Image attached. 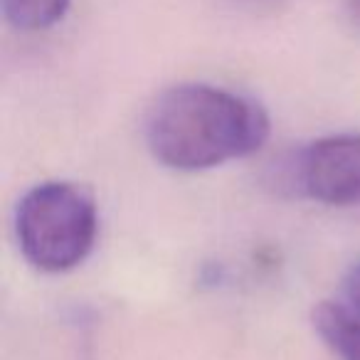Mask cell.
Here are the masks:
<instances>
[{
  "label": "cell",
  "instance_id": "cell-3",
  "mask_svg": "<svg viewBox=\"0 0 360 360\" xmlns=\"http://www.w3.org/2000/svg\"><path fill=\"white\" fill-rule=\"evenodd\" d=\"M296 183L323 205H360V134L326 136L306 146L296 160Z\"/></svg>",
  "mask_w": 360,
  "mask_h": 360
},
{
  "label": "cell",
  "instance_id": "cell-6",
  "mask_svg": "<svg viewBox=\"0 0 360 360\" xmlns=\"http://www.w3.org/2000/svg\"><path fill=\"white\" fill-rule=\"evenodd\" d=\"M343 289H345V299L353 304V309L360 314V262L348 271L343 281Z\"/></svg>",
  "mask_w": 360,
  "mask_h": 360
},
{
  "label": "cell",
  "instance_id": "cell-1",
  "mask_svg": "<svg viewBox=\"0 0 360 360\" xmlns=\"http://www.w3.org/2000/svg\"><path fill=\"white\" fill-rule=\"evenodd\" d=\"M271 124L247 96L210 84L165 89L146 119V143L160 165L198 173L257 153Z\"/></svg>",
  "mask_w": 360,
  "mask_h": 360
},
{
  "label": "cell",
  "instance_id": "cell-5",
  "mask_svg": "<svg viewBox=\"0 0 360 360\" xmlns=\"http://www.w3.org/2000/svg\"><path fill=\"white\" fill-rule=\"evenodd\" d=\"M72 0H0L3 15L15 30L40 32L57 25L70 11Z\"/></svg>",
  "mask_w": 360,
  "mask_h": 360
},
{
  "label": "cell",
  "instance_id": "cell-4",
  "mask_svg": "<svg viewBox=\"0 0 360 360\" xmlns=\"http://www.w3.org/2000/svg\"><path fill=\"white\" fill-rule=\"evenodd\" d=\"M316 333L340 360H360V314L333 301H321L311 314Z\"/></svg>",
  "mask_w": 360,
  "mask_h": 360
},
{
  "label": "cell",
  "instance_id": "cell-2",
  "mask_svg": "<svg viewBox=\"0 0 360 360\" xmlns=\"http://www.w3.org/2000/svg\"><path fill=\"white\" fill-rule=\"evenodd\" d=\"M99 212L89 191L67 180L30 188L15 210V237L35 269L62 274L79 266L94 250Z\"/></svg>",
  "mask_w": 360,
  "mask_h": 360
},
{
  "label": "cell",
  "instance_id": "cell-7",
  "mask_svg": "<svg viewBox=\"0 0 360 360\" xmlns=\"http://www.w3.org/2000/svg\"><path fill=\"white\" fill-rule=\"evenodd\" d=\"M348 8H350V15L360 22V0H348Z\"/></svg>",
  "mask_w": 360,
  "mask_h": 360
}]
</instances>
